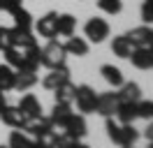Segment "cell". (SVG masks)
I'll list each match as a JSON object with an SVG mask.
<instances>
[{
	"label": "cell",
	"mask_w": 153,
	"mask_h": 148,
	"mask_svg": "<svg viewBox=\"0 0 153 148\" xmlns=\"http://www.w3.org/2000/svg\"><path fill=\"white\" fill-rule=\"evenodd\" d=\"M107 134L114 141L116 146H134V141L139 139V132L132 127V125H125V123H116L114 116L107 118Z\"/></svg>",
	"instance_id": "6da1fadb"
},
{
	"label": "cell",
	"mask_w": 153,
	"mask_h": 148,
	"mask_svg": "<svg viewBox=\"0 0 153 148\" xmlns=\"http://www.w3.org/2000/svg\"><path fill=\"white\" fill-rule=\"evenodd\" d=\"M67 60V51H65V44H60L56 42V37L53 39H49L47 46L42 49V56H39V65H44L47 70H56V67H63Z\"/></svg>",
	"instance_id": "7a4b0ae2"
},
{
	"label": "cell",
	"mask_w": 153,
	"mask_h": 148,
	"mask_svg": "<svg viewBox=\"0 0 153 148\" xmlns=\"http://www.w3.org/2000/svg\"><path fill=\"white\" fill-rule=\"evenodd\" d=\"M74 102H76V109L81 113H95L97 107V92L91 88V86H76L74 90Z\"/></svg>",
	"instance_id": "3957f363"
},
{
	"label": "cell",
	"mask_w": 153,
	"mask_h": 148,
	"mask_svg": "<svg viewBox=\"0 0 153 148\" xmlns=\"http://www.w3.org/2000/svg\"><path fill=\"white\" fill-rule=\"evenodd\" d=\"M109 23H107L105 18L100 16H93L86 21V26H84V33H86V37L93 42V44H100V42H105L107 37H109Z\"/></svg>",
	"instance_id": "277c9868"
},
{
	"label": "cell",
	"mask_w": 153,
	"mask_h": 148,
	"mask_svg": "<svg viewBox=\"0 0 153 148\" xmlns=\"http://www.w3.org/2000/svg\"><path fill=\"white\" fill-rule=\"evenodd\" d=\"M26 132H28L30 137H35V139H49L53 132H56V125L51 123V118L39 116V118H35V120H28Z\"/></svg>",
	"instance_id": "5b68a950"
},
{
	"label": "cell",
	"mask_w": 153,
	"mask_h": 148,
	"mask_svg": "<svg viewBox=\"0 0 153 148\" xmlns=\"http://www.w3.org/2000/svg\"><path fill=\"white\" fill-rule=\"evenodd\" d=\"M0 118L5 125H10L14 130H26L28 125V118H26V113L19 109V107H10V104H5V109L0 111Z\"/></svg>",
	"instance_id": "8992f818"
},
{
	"label": "cell",
	"mask_w": 153,
	"mask_h": 148,
	"mask_svg": "<svg viewBox=\"0 0 153 148\" xmlns=\"http://www.w3.org/2000/svg\"><path fill=\"white\" fill-rule=\"evenodd\" d=\"M60 132L65 134L67 139H81V137H86V118L79 113H72L70 118H67V123L60 127Z\"/></svg>",
	"instance_id": "52a82bcc"
},
{
	"label": "cell",
	"mask_w": 153,
	"mask_h": 148,
	"mask_svg": "<svg viewBox=\"0 0 153 148\" xmlns=\"http://www.w3.org/2000/svg\"><path fill=\"white\" fill-rule=\"evenodd\" d=\"M118 92H102V95H97V107H95V113L100 116H116V109H118Z\"/></svg>",
	"instance_id": "ba28073f"
},
{
	"label": "cell",
	"mask_w": 153,
	"mask_h": 148,
	"mask_svg": "<svg viewBox=\"0 0 153 148\" xmlns=\"http://www.w3.org/2000/svg\"><path fill=\"white\" fill-rule=\"evenodd\" d=\"M56 21H58V14H56V12H47V14L35 23L37 35L39 37H47V39H53V37L58 35V33H56Z\"/></svg>",
	"instance_id": "9c48e42d"
},
{
	"label": "cell",
	"mask_w": 153,
	"mask_h": 148,
	"mask_svg": "<svg viewBox=\"0 0 153 148\" xmlns=\"http://www.w3.org/2000/svg\"><path fill=\"white\" fill-rule=\"evenodd\" d=\"M137 70H151L153 67V51L149 46H134L132 53L128 56Z\"/></svg>",
	"instance_id": "30bf717a"
},
{
	"label": "cell",
	"mask_w": 153,
	"mask_h": 148,
	"mask_svg": "<svg viewBox=\"0 0 153 148\" xmlns=\"http://www.w3.org/2000/svg\"><path fill=\"white\" fill-rule=\"evenodd\" d=\"M67 79H70V70L63 65V67H56V70H49V74L42 79V86H44L47 90H56L58 86L65 83Z\"/></svg>",
	"instance_id": "8fae6325"
},
{
	"label": "cell",
	"mask_w": 153,
	"mask_h": 148,
	"mask_svg": "<svg viewBox=\"0 0 153 148\" xmlns=\"http://www.w3.org/2000/svg\"><path fill=\"white\" fill-rule=\"evenodd\" d=\"M16 107L26 113V118H28V120H35V118L42 116V104H39V100L35 97V95H23Z\"/></svg>",
	"instance_id": "7c38bea8"
},
{
	"label": "cell",
	"mask_w": 153,
	"mask_h": 148,
	"mask_svg": "<svg viewBox=\"0 0 153 148\" xmlns=\"http://www.w3.org/2000/svg\"><path fill=\"white\" fill-rule=\"evenodd\" d=\"M70 116H72V104L56 102V104H53V109H51V116H49V118H51V123L60 130V127L67 123V118H70Z\"/></svg>",
	"instance_id": "4fadbf2b"
},
{
	"label": "cell",
	"mask_w": 153,
	"mask_h": 148,
	"mask_svg": "<svg viewBox=\"0 0 153 148\" xmlns=\"http://www.w3.org/2000/svg\"><path fill=\"white\" fill-rule=\"evenodd\" d=\"M116 118H118V123L132 125L134 120H137V102H118Z\"/></svg>",
	"instance_id": "5bb4252c"
},
{
	"label": "cell",
	"mask_w": 153,
	"mask_h": 148,
	"mask_svg": "<svg viewBox=\"0 0 153 148\" xmlns=\"http://www.w3.org/2000/svg\"><path fill=\"white\" fill-rule=\"evenodd\" d=\"M118 100L121 102H139L142 100V88H139V83L134 81H123L121 86V90H118Z\"/></svg>",
	"instance_id": "9a60e30c"
},
{
	"label": "cell",
	"mask_w": 153,
	"mask_h": 148,
	"mask_svg": "<svg viewBox=\"0 0 153 148\" xmlns=\"http://www.w3.org/2000/svg\"><path fill=\"white\" fill-rule=\"evenodd\" d=\"M76 30V18L72 14H58V21H56V33L63 37H70L74 35Z\"/></svg>",
	"instance_id": "2e32d148"
},
{
	"label": "cell",
	"mask_w": 153,
	"mask_h": 148,
	"mask_svg": "<svg viewBox=\"0 0 153 148\" xmlns=\"http://www.w3.org/2000/svg\"><path fill=\"white\" fill-rule=\"evenodd\" d=\"M100 74H102V79H105L109 86H114V88H121L123 86V72L114 67V65H102L100 67Z\"/></svg>",
	"instance_id": "e0dca14e"
},
{
	"label": "cell",
	"mask_w": 153,
	"mask_h": 148,
	"mask_svg": "<svg viewBox=\"0 0 153 148\" xmlns=\"http://www.w3.org/2000/svg\"><path fill=\"white\" fill-rule=\"evenodd\" d=\"M14 81H16V70L10 65H0V92L14 90Z\"/></svg>",
	"instance_id": "ac0fdd59"
},
{
	"label": "cell",
	"mask_w": 153,
	"mask_h": 148,
	"mask_svg": "<svg viewBox=\"0 0 153 148\" xmlns=\"http://www.w3.org/2000/svg\"><path fill=\"white\" fill-rule=\"evenodd\" d=\"M65 51L67 53H72V56H88V42L84 39V37H74V35H70L67 37V42H65Z\"/></svg>",
	"instance_id": "d6986e66"
},
{
	"label": "cell",
	"mask_w": 153,
	"mask_h": 148,
	"mask_svg": "<svg viewBox=\"0 0 153 148\" xmlns=\"http://www.w3.org/2000/svg\"><path fill=\"white\" fill-rule=\"evenodd\" d=\"M12 39H14V46L19 49H28V46L37 44L35 37H33V30H21V28H12Z\"/></svg>",
	"instance_id": "ffe728a7"
},
{
	"label": "cell",
	"mask_w": 153,
	"mask_h": 148,
	"mask_svg": "<svg viewBox=\"0 0 153 148\" xmlns=\"http://www.w3.org/2000/svg\"><path fill=\"white\" fill-rule=\"evenodd\" d=\"M149 35H151V28L146 26V23L139 26V28H132L130 33H125V37L130 39V44H132V46H146Z\"/></svg>",
	"instance_id": "44dd1931"
},
{
	"label": "cell",
	"mask_w": 153,
	"mask_h": 148,
	"mask_svg": "<svg viewBox=\"0 0 153 148\" xmlns=\"http://www.w3.org/2000/svg\"><path fill=\"white\" fill-rule=\"evenodd\" d=\"M10 14L14 16V26L16 28H21V30H33V16H30L28 9H23L19 5L16 9H12Z\"/></svg>",
	"instance_id": "7402d4cb"
},
{
	"label": "cell",
	"mask_w": 153,
	"mask_h": 148,
	"mask_svg": "<svg viewBox=\"0 0 153 148\" xmlns=\"http://www.w3.org/2000/svg\"><path fill=\"white\" fill-rule=\"evenodd\" d=\"M134 46L130 44V39L125 35H118L114 37V42H111V51H114V56H118V58H128V56L132 53Z\"/></svg>",
	"instance_id": "603a6c76"
},
{
	"label": "cell",
	"mask_w": 153,
	"mask_h": 148,
	"mask_svg": "<svg viewBox=\"0 0 153 148\" xmlns=\"http://www.w3.org/2000/svg\"><path fill=\"white\" fill-rule=\"evenodd\" d=\"M74 90H76V86L70 81V79H67L65 83H60L56 90H53V92H56V102H65V104H72V102H74Z\"/></svg>",
	"instance_id": "cb8c5ba5"
},
{
	"label": "cell",
	"mask_w": 153,
	"mask_h": 148,
	"mask_svg": "<svg viewBox=\"0 0 153 148\" xmlns=\"http://www.w3.org/2000/svg\"><path fill=\"white\" fill-rule=\"evenodd\" d=\"M35 83H37V72H16V81H14L16 90H28Z\"/></svg>",
	"instance_id": "d4e9b609"
},
{
	"label": "cell",
	"mask_w": 153,
	"mask_h": 148,
	"mask_svg": "<svg viewBox=\"0 0 153 148\" xmlns=\"http://www.w3.org/2000/svg\"><path fill=\"white\" fill-rule=\"evenodd\" d=\"M2 53H5V60H7L10 67H14V70H19V67H21V63H23V49H19V46H10V49H5Z\"/></svg>",
	"instance_id": "484cf974"
},
{
	"label": "cell",
	"mask_w": 153,
	"mask_h": 148,
	"mask_svg": "<svg viewBox=\"0 0 153 148\" xmlns=\"http://www.w3.org/2000/svg\"><path fill=\"white\" fill-rule=\"evenodd\" d=\"M97 7L102 9L105 14H121L123 12V0H97Z\"/></svg>",
	"instance_id": "4316f807"
},
{
	"label": "cell",
	"mask_w": 153,
	"mask_h": 148,
	"mask_svg": "<svg viewBox=\"0 0 153 148\" xmlns=\"http://www.w3.org/2000/svg\"><path fill=\"white\" fill-rule=\"evenodd\" d=\"M7 146L10 148H33V139H28L23 132H12Z\"/></svg>",
	"instance_id": "83f0119b"
},
{
	"label": "cell",
	"mask_w": 153,
	"mask_h": 148,
	"mask_svg": "<svg viewBox=\"0 0 153 148\" xmlns=\"http://www.w3.org/2000/svg\"><path fill=\"white\" fill-rule=\"evenodd\" d=\"M137 118L153 120V102L151 100H139L137 102Z\"/></svg>",
	"instance_id": "f1b7e54d"
},
{
	"label": "cell",
	"mask_w": 153,
	"mask_h": 148,
	"mask_svg": "<svg viewBox=\"0 0 153 148\" xmlns=\"http://www.w3.org/2000/svg\"><path fill=\"white\" fill-rule=\"evenodd\" d=\"M14 46V39H12V28H0V51Z\"/></svg>",
	"instance_id": "f546056e"
},
{
	"label": "cell",
	"mask_w": 153,
	"mask_h": 148,
	"mask_svg": "<svg viewBox=\"0 0 153 148\" xmlns=\"http://www.w3.org/2000/svg\"><path fill=\"white\" fill-rule=\"evenodd\" d=\"M142 21L149 26V23H153V0H144L142 5Z\"/></svg>",
	"instance_id": "4dcf8cb0"
},
{
	"label": "cell",
	"mask_w": 153,
	"mask_h": 148,
	"mask_svg": "<svg viewBox=\"0 0 153 148\" xmlns=\"http://www.w3.org/2000/svg\"><path fill=\"white\" fill-rule=\"evenodd\" d=\"M19 5H21V0H0V9H7V12L16 9Z\"/></svg>",
	"instance_id": "1f68e13d"
},
{
	"label": "cell",
	"mask_w": 153,
	"mask_h": 148,
	"mask_svg": "<svg viewBox=\"0 0 153 148\" xmlns=\"http://www.w3.org/2000/svg\"><path fill=\"white\" fill-rule=\"evenodd\" d=\"M33 148H53V146L49 144L47 139H35V141H33Z\"/></svg>",
	"instance_id": "d6a6232c"
},
{
	"label": "cell",
	"mask_w": 153,
	"mask_h": 148,
	"mask_svg": "<svg viewBox=\"0 0 153 148\" xmlns=\"http://www.w3.org/2000/svg\"><path fill=\"white\" fill-rule=\"evenodd\" d=\"M144 137L149 139V141H153V123L149 125V127H146V132H144Z\"/></svg>",
	"instance_id": "836d02e7"
},
{
	"label": "cell",
	"mask_w": 153,
	"mask_h": 148,
	"mask_svg": "<svg viewBox=\"0 0 153 148\" xmlns=\"http://www.w3.org/2000/svg\"><path fill=\"white\" fill-rule=\"evenodd\" d=\"M146 46L153 51V28H151V35H149V42H146Z\"/></svg>",
	"instance_id": "e575fe53"
},
{
	"label": "cell",
	"mask_w": 153,
	"mask_h": 148,
	"mask_svg": "<svg viewBox=\"0 0 153 148\" xmlns=\"http://www.w3.org/2000/svg\"><path fill=\"white\" fill-rule=\"evenodd\" d=\"M5 104H7V102H5V92H0V111L5 109Z\"/></svg>",
	"instance_id": "d590c367"
},
{
	"label": "cell",
	"mask_w": 153,
	"mask_h": 148,
	"mask_svg": "<svg viewBox=\"0 0 153 148\" xmlns=\"http://www.w3.org/2000/svg\"><path fill=\"white\" fill-rule=\"evenodd\" d=\"M0 148H10V146H0Z\"/></svg>",
	"instance_id": "8d00e7d4"
},
{
	"label": "cell",
	"mask_w": 153,
	"mask_h": 148,
	"mask_svg": "<svg viewBox=\"0 0 153 148\" xmlns=\"http://www.w3.org/2000/svg\"><path fill=\"white\" fill-rule=\"evenodd\" d=\"M123 148H132V146H123Z\"/></svg>",
	"instance_id": "74e56055"
},
{
	"label": "cell",
	"mask_w": 153,
	"mask_h": 148,
	"mask_svg": "<svg viewBox=\"0 0 153 148\" xmlns=\"http://www.w3.org/2000/svg\"><path fill=\"white\" fill-rule=\"evenodd\" d=\"M149 148H153V141H151V146H149Z\"/></svg>",
	"instance_id": "f35d334b"
}]
</instances>
